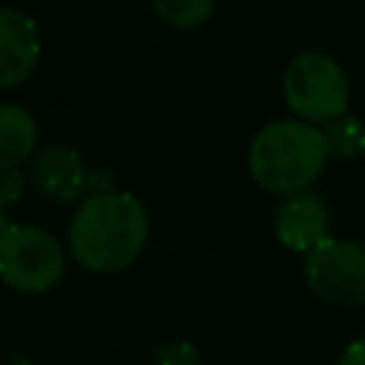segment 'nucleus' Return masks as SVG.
Masks as SVG:
<instances>
[{
	"label": "nucleus",
	"instance_id": "obj_15",
	"mask_svg": "<svg viewBox=\"0 0 365 365\" xmlns=\"http://www.w3.org/2000/svg\"><path fill=\"white\" fill-rule=\"evenodd\" d=\"M6 225H9V220H6V205H0V234H3Z\"/></svg>",
	"mask_w": 365,
	"mask_h": 365
},
{
	"label": "nucleus",
	"instance_id": "obj_7",
	"mask_svg": "<svg viewBox=\"0 0 365 365\" xmlns=\"http://www.w3.org/2000/svg\"><path fill=\"white\" fill-rule=\"evenodd\" d=\"M40 57V34L20 9H0V88L29 80Z\"/></svg>",
	"mask_w": 365,
	"mask_h": 365
},
{
	"label": "nucleus",
	"instance_id": "obj_4",
	"mask_svg": "<svg viewBox=\"0 0 365 365\" xmlns=\"http://www.w3.org/2000/svg\"><path fill=\"white\" fill-rule=\"evenodd\" d=\"M66 268L54 234L37 225H6L0 234V279L17 291H48Z\"/></svg>",
	"mask_w": 365,
	"mask_h": 365
},
{
	"label": "nucleus",
	"instance_id": "obj_6",
	"mask_svg": "<svg viewBox=\"0 0 365 365\" xmlns=\"http://www.w3.org/2000/svg\"><path fill=\"white\" fill-rule=\"evenodd\" d=\"M274 234L288 251L305 254L308 248L331 237V211L325 200L311 188L285 194L274 214Z\"/></svg>",
	"mask_w": 365,
	"mask_h": 365
},
{
	"label": "nucleus",
	"instance_id": "obj_11",
	"mask_svg": "<svg viewBox=\"0 0 365 365\" xmlns=\"http://www.w3.org/2000/svg\"><path fill=\"white\" fill-rule=\"evenodd\" d=\"M154 11L174 29H197L211 20L217 0H151Z\"/></svg>",
	"mask_w": 365,
	"mask_h": 365
},
{
	"label": "nucleus",
	"instance_id": "obj_12",
	"mask_svg": "<svg viewBox=\"0 0 365 365\" xmlns=\"http://www.w3.org/2000/svg\"><path fill=\"white\" fill-rule=\"evenodd\" d=\"M157 365H202V354L188 339H168L157 348Z\"/></svg>",
	"mask_w": 365,
	"mask_h": 365
},
{
	"label": "nucleus",
	"instance_id": "obj_8",
	"mask_svg": "<svg viewBox=\"0 0 365 365\" xmlns=\"http://www.w3.org/2000/svg\"><path fill=\"white\" fill-rule=\"evenodd\" d=\"M31 180L43 197L57 200V202H71L86 191L88 174H86L83 157L74 148L51 145L34 157Z\"/></svg>",
	"mask_w": 365,
	"mask_h": 365
},
{
	"label": "nucleus",
	"instance_id": "obj_1",
	"mask_svg": "<svg viewBox=\"0 0 365 365\" xmlns=\"http://www.w3.org/2000/svg\"><path fill=\"white\" fill-rule=\"evenodd\" d=\"M148 242V211L125 191H103L80 202L68 222L71 257L91 274L128 268Z\"/></svg>",
	"mask_w": 365,
	"mask_h": 365
},
{
	"label": "nucleus",
	"instance_id": "obj_3",
	"mask_svg": "<svg viewBox=\"0 0 365 365\" xmlns=\"http://www.w3.org/2000/svg\"><path fill=\"white\" fill-rule=\"evenodd\" d=\"M282 97L294 117L319 125L328 117L348 111V74L325 51H299L282 71Z\"/></svg>",
	"mask_w": 365,
	"mask_h": 365
},
{
	"label": "nucleus",
	"instance_id": "obj_9",
	"mask_svg": "<svg viewBox=\"0 0 365 365\" xmlns=\"http://www.w3.org/2000/svg\"><path fill=\"white\" fill-rule=\"evenodd\" d=\"M37 143V123L23 106H0V168H17L31 157Z\"/></svg>",
	"mask_w": 365,
	"mask_h": 365
},
{
	"label": "nucleus",
	"instance_id": "obj_5",
	"mask_svg": "<svg viewBox=\"0 0 365 365\" xmlns=\"http://www.w3.org/2000/svg\"><path fill=\"white\" fill-rule=\"evenodd\" d=\"M308 291L331 305L365 308V245L356 240L325 237L305 251L302 262Z\"/></svg>",
	"mask_w": 365,
	"mask_h": 365
},
{
	"label": "nucleus",
	"instance_id": "obj_13",
	"mask_svg": "<svg viewBox=\"0 0 365 365\" xmlns=\"http://www.w3.org/2000/svg\"><path fill=\"white\" fill-rule=\"evenodd\" d=\"M23 197V174L17 168H0V205H11Z\"/></svg>",
	"mask_w": 365,
	"mask_h": 365
},
{
	"label": "nucleus",
	"instance_id": "obj_2",
	"mask_svg": "<svg viewBox=\"0 0 365 365\" xmlns=\"http://www.w3.org/2000/svg\"><path fill=\"white\" fill-rule=\"evenodd\" d=\"M328 165V151L319 125L299 117H285L262 125L248 145V174L271 194H294Z\"/></svg>",
	"mask_w": 365,
	"mask_h": 365
},
{
	"label": "nucleus",
	"instance_id": "obj_14",
	"mask_svg": "<svg viewBox=\"0 0 365 365\" xmlns=\"http://www.w3.org/2000/svg\"><path fill=\"white\" fill-rule=\"evenodd\" d=\"M336 365H365V336L348 342V348L339 354Z\"/></svg>",
	"mask_w": 365,
	"mask_h": 365
},
{
	"label": "nucleus",
	"instance_id": "obj_16",
	"mask_svg": "<svg viewBox=\"0 0 365 365\" xmlns=\"http://www.w3.org/2000/svg\"><path fill=\"white\" fill-rule=\"evenodd\" d=\"M11 365H31V362H11Z\"/></svg>",
	"mask_w": 365,
	"mask_h": 365
},
{
	"label": "nucleus",
	"instance_id": "obj_10",
	"mask_svg": "<svg viewBox=\"0 0 365 365\" xmlns=\"http://www.w3.org/2000/svg\"><path fill=\"white\" fill-rule=\"evenodd\" d=\"M319 134L328 160H356L359 154H365V123L348 111L319 123Z\"/></svg>",
	"mask_w": 365,
	"mask_h": 365
}]
</instances>
